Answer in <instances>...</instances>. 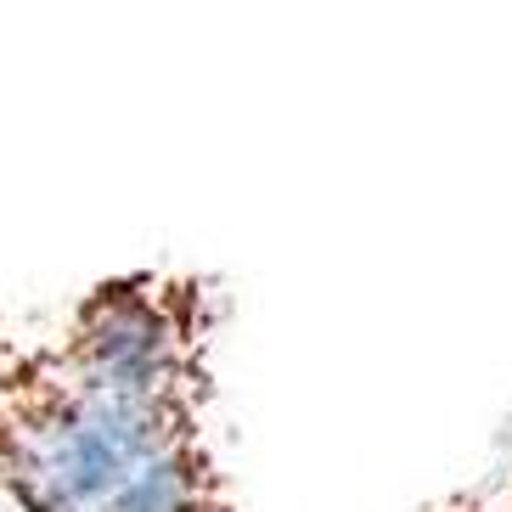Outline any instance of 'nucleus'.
<instances>
[{"mask_svg":"<svg viewBox=\"0 0 512 512\" xmlns=\"http://www.w3.org/2000/svg\"><path fill=\"white\" fill-rule=\"evenodd\" d=\"M0 490L23 512H242L214 411L85 389L0 338Z\"/></svg>","mask_w":512,"mask_h":512,"instance_id":"obj_1","label":"nucleus"},{"mask_svg":"<svg viewBox=\"0 0 512 512\" xmlns=\"http://www.w3.org/2000/svg\"><path fill=\"white\" fill-rule=\"evenodd\" d=\"M226 316L231 293L209 271L136 265L85 287L40 344L85 389L214 411Z\"/></svg>","mask_w":512,"mask_h":512,"instance_id":"obj_2","label":"nucleus"},{"mask_svg":"<svg viewBox=\"0 0 512 512\" xmlns=\"http://www.w3.org/2000/svg\"><path fill=\"white\" fill-rule=\"evenodd\" d=\"M422 512H490V507H484V490L473 484V490H445V496H434Z\"/></svg>","mask_w":512,"mask_h":512,"instance_id":"obj_3","label":"nucleus"},{"mask_svg":"<svg viewBox=\"0 0 512 512\" xmlns=\"http://www.w3.org/2000/svg\"><path fill=\"white\" fill-rule=\"evenodd\" d=\"M479 490H484V507H490V512H512V462L501 467L490 484H479Z\"/></svg>","mask_w":512,"mask_h":512,"instance_id":"obj_4","label":"nucleus"},{"mask_svg":"<svg viewBox=\"0 0 512 512\" xmlns=\"http://www.w3.org/2000/svg\"><path fill=\"white\" fill-rule=\"evenodd\" d=\"M0 512H23V507H17V501L6 496V490H0Z\"/></svg>","mask_w":512,"mask_h":512,"instance_id":"obj_5","label":"nucleus"}]
</instances>
